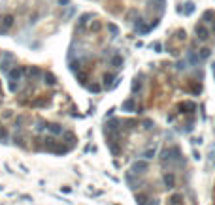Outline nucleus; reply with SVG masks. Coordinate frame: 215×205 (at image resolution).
Here are the masks:
<instances>
[{
	"label": "nucleus",
	"mask_w": 215,
	"mask_h": 205,
	"mask_svg": "<svg viewBox=\"0 0 215 205\" xmlns=\"http://www.w3.org/2000/svg\"><path fill=\"white\" fill-rule=\"evenodd\" d=\"M15 62V55L9 53V51H4L2 53V62H0V68H2L4 74H8L9 68H12V64Z\"/></svg>",
	"instance_id": "obj_1"
},
{
	"label": "nucleus",
	"mask_w": 215,
	"mask_h": 205,
	"mask_svg": "<svg viewBox=\"0 0 215 205\" xmlns=\"http://www.w3.org/2000/svg\"><path fill=\"white\" fill-rule=\"evenodd\" d=\"M196 36H198V40H200V42H206V40L209 38V30L206 28V25L204 23H200V25H196Z\"/></svg>",
	"instance_id": "obj_2"
},
{
	"label": "nucleus",
	"mask_w": 215,
	"mask_h": 205,
	"mask_svg": "<svg viewBox=\"0 0 215 205\" xmlns=\"http://www.w3.org/2000/svg\"><path fill=\"white\" fill-rule=\"evenodd\" d=\"M147 167H149V164H147L145 160H138V162H134L132 164V173H145L147 171Z\"/></svg>",
	"instance_id": "obj_3"
},
{
	"label": "nucleus",
	"mask_w": 215,
	"mask_h": 205,
	"mask_svg": "<svg viewBox=\"0 0 215 205\" xmlns=\"http://www.w3.org/2000/svg\"><path fill=\"white\" fill-rule=\"evenodd\" d=\"M25 71H27L25 68H17V66H15V68H13L12 71H8V77L12 79V81H19V79H21V75L25 74Z\"/></svg>",
	"instance_id": "obj_4"
},
{
	"label": "nucleus",
	"mask_w": 215,
	"mask_h": 205,
	"mask_svg": "<svg viewBox=\"0 0 215 205\" xmlns=\"http://www.w3.org/2000/svg\"><path fill=\"white\" fill-rule=\"evenodd\" d=\"M0 21H2V30L6 32V30L13 25V15H4V17L0 19Z\"/></svg>",
	"instance_id": "obj_5"
},
{
	"label": "nucleus",
	"mask_w": 215,
	"mask_h": 205,
	"mask_svg": "<svg viewBox=\"0 0 215 205\" xmlns=\"http://www.w3.org/2000/svg\"><path fill=\"white\" fill-rule=\"evenodd\" d=\"M174 183H176V175H174V173H166V175H164V184H166L168 190H172V188H174Z\"/></svg>",
	"instance_id": "obj_6"
},
{
	"label": "nucleus",
	"mask_w": 215,
	"mask_h": 205,
	"mask_svg": "<svg viewBox=\"0 0 215 205\" xmlns=\"http://www.w3.org/2000/svg\"><path fill=\"white\" fill-rule=\"evenodd\" d=\"M111 66H115V68H121L123 66V57L121 55H113V57H111Z\"/></svg>",
	"instance_id": "obj_7"
},
{
	"label": "nucleus",
	"mask_w": 215,
	"mask_h": 205,
	"mask_svg": "<svg viewBox=\"0 0 215 205\" xmlns=\"http://www.w3.org/2000/svg\"><path fill=\"white\" fill-rule=\"evenodd\" d=\"M47 130L51 132V134H62V126H59V124H49Z\"/></svg>",
	"instance_id": "obj_8"
},
{
	"label": "nucleus",
	"mask_w": 215,
	"mask_h": 205,
	"mask_svg": "<svg viewBox=\"0 0 215 205\" xmlns=\"http://www.w3.org/2000/svg\"><path fill=\"white\" fill-rule=\"evenodd\" d=\"M132 109H134V100L123 102V111H132Z\"/></svg>",
	"instance_id": "obj_9"
},
{
	"label": "nucleus",
	"mask_w": 215,
	"mask_h": 205,
	"mask_svg": "<svg viewBox=\"0 0 215 205\" xmlns=\"http://www.w3.org/2000/svg\"><path fill=\"white\" fill-rule=\"evenodd\" d=\"M108 30H110V34L113 36V38H115V36H119V28H117L113 23H108Z\"/></svg>",
	"instance_id": "obj_10"
},
{
	"label": "nucleus",
	"mask_w": 215,
	"mask_h": 205,
	"mask_svg": "<svg viewBox=\"0 0 215 205\" xmlns=\"http://www.w3.org/2000/svg\"><path fill=\"white\" fill-rule=\"evenodd\" d=\"M155 154H157L155 149H147V151L143 152V158H145V160H151V158H155Z\"/></svg>",
	"instance_id": "obj_11"
},
{
	"label": "nucleus",
	"mask_w": 215,
	"mask_h": 205,
	"mask_svg": "<svg viewBox=\"0 0 215 205\" xmlns=\"http://www.w3.org/2000/svg\"><path fill=\"white\" fill-rule=\"evenodd\" d=\"M136 203L138 205H147V196H145V194H138V196H136Z\"/></svg>",
	"instance_id": "obj_12"
},
{
	"label": "nucleus",
	"mask_w": 215,
	"mask_h": 205,
	"mask_svg": "<svg viewBox=\"0 0 215 205\" xmlns=\"http://www.w3.org/2000/svg\"><path fill=\"white\" fill-rule=\"evenodd\" d=\"M44 77H45V83H47V85H55V83H57V81H55V75H53V74H45Z\"/></svg>",
	"instance_id": "obj_13"
},
{
	"label": "nucleus",
	"mask_w": 215,
	"mask_h": 205,
	"mask_svg": "<svg viewBox=\"0 0 215 205\" xmlns=\"http://www.w3.org/2000/svg\"><path fill=\"white\" fill-rule=\"evenodd\" d=\"M91 17H93V15H91V13H87V15H83V17L79 19V27H85V25H87V21H89Z\"/></svg>",
	"instance_id": "obj_14"
},
{
	"label": "nucleus",
	"mask_w": 215,
	"mask_h": 205,
	"mask_svg": "<svg viewBox=\"0 0 215 205\" xmlns=\"http://www.w3.org/2000/svg\"><path fill=\"white\" fill-rule=\"evenodd\" d=\"M192 12H194V4H192V2H187V4H185V13L191 15Z\"/></svg>",
	"instance_id": "obj_15"
},
{
	"label": "nucleus",
	"mask_w": 215,
	"mask_h": 205,
	"mask_svg": "<svg viewBox=\"0 0 215 205\" xmlns=\"http://www.w3.org/2000/svg\"><path fill=\"white\" fill-rule=\"evenodd\" d=\"M181 199H183V196H179V194L172 196V205H179V203H181Z\"/></svg>",
	"instance_id": "obj_16"
},
{
	"label": "nucleus",
	"mask_w": 215,
	"mask_h": 205,
	"mask_svg": "<svg viewBox=\"0 0 215 205\" xmlns=\"http://www.w3.org/2000/svg\"><path fill=\"white\" fill-rule=\"evenodd\" d=\"M209 55H211V53H209V49H208V47H204V49H200V58H208Z\"/></svg>",
	"instance_id": "obj_17"
},
{
	"label": "nucleus",
	"mask_w": 215,
	"mask_h": 205,
	"mask_svg": "<svg viewBox=\"0 0 215 205\" xmlns=\"http://www.w3.org/2000/svg\"><path fill=\"white\" fill-rule=\"evenodd\" d=\"M91 30H94V32H98V30H100V23H98V21H94L93 25H91Z\"/></svg>",
	"instance_id": "obj_18"
},
{
	"label": "nucleus",
	"mask_w": 215,
	"mask_h": 205,
	"mask_svg": "<svg viewBox=\"0 0 215 205\" xmlns=\"http://www.w3.org/2000/svg\"><path fill=\"white\" fill-rule=\"evenodd\" d=\"M32 75H34V77H38V75H40V70H38V68L30 70V77H32Z\"/></svg>",
	"instance_id": "obj_19"
},
{
	"label": "nucleus",
	"mask_w": 215,
	"mask_h": 205,
	"mask_svg": "<svg viewBox=\"0 0 215 205\" xmlns=\"http://www.w3.org/2000/svg\"><path fill=\"white\" fill-rule=\"evenodd\" d=\"M187 68V62L183 60V62H177V70H185Z\"/></svg>",
	"instance_id": "obj_20"
},
{
	"label": "nucleus",
	"mask_w": 215,
	"mask_h": 205,
	"mask_svg": "<svg viewBox=\"0 0 215 205\" xmlns=\"http://www.w3.org/2000/svg\"><path fill=\"white\" fill-rule=\"evenodd\" d=\"M89 90H91V92H98V90H100V87H98V85H91V87H89Z\"/></svg>",
	"instance_id": "obj_21"
},
{
	"label": "nucleus",
	"mask_w": 215,
	"mask_h": 205,
	"mask_svg": "<svg viewBox=\"0 0 215 205\" xmlns=\"http://www.w3.org/2000/svg\"><path fill=\"white\" fill-rule=\"evenodd\" d=\"M155 51H157V53H161V51H162V45H161V43H158V42L155 43Z\"/></svg>",
	"instance_id": "obj_22"
},
{
	"label": "nucleus",
	"mask_w": 215,
	"mask_h": 205,
	"mask_svg": "<svg viewBox=\"0 0 215 205\" xmlns=\"http://www.w3.org/2000/svg\"><path fill=\"white\" fill-rule=\"evenodd\" d=\"M157 4H158V6H157L158 9H162V8H164V0H157Z\"/></svg>",
	"instance_id": "obj_23"
},
{
	"label": "nucleus",
	"mask_w": 215,
	"mask_h": 205,
	"mask_svg": "<svg viewBox=\"0 0 215 205\" xmlns=\"http://www.w3.org/2000/svg\"><path fill=\"white\" fill-rule=\"evenodd\" d=\"M59 4H60V6H68L70 0H59Z\"/></svg>",
	"instance_id": "obj_24"
},
{
	"label": "nucleus",
	"mask_w": 215,
	"mask_h": 205,
	"mask_svg": "<svg viewBox=\"0 0 215 205\" xmlns=\"http://www.w3.org/2000/svg\"><path fill=\"white\" fill-rule=\"evenodd\" d=\"M149 205H158V199H151V203Z\"/></svg>",
	"instance_id": "obj_25"
}]
</instances>
